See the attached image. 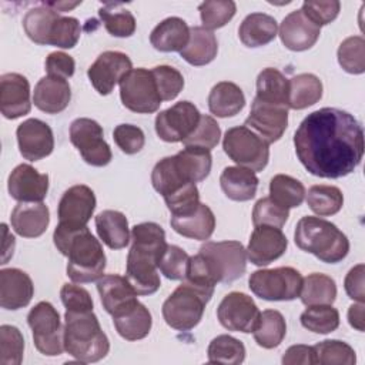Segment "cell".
<instances>
[{
    "label": "cell",
    "instance_id": "1",
    "mask_svg": "<svg viewBox=\"0 0 365 365\" xmlns=\"http://www.w3.org/2000/svg\"><path fill=\"white\" fill-rule=\"evenodd\" d=\"M295 153L312 175L341 178L364 157V130L348 111L324 107L308 114L294 134Z\"/></svg>",
    "mask_w": 365,
    "mask_h": 365
},
{
    "label": "cell",
    "instance_id": "2",
    "mask_svg": "<svg viewBox=\"0 0 365 365\" xmlns=\"http://www.w3.org/2000/svg\"><path fill=\"white\" fill-rule=\"evenodd\" d=\"M247 269V251L240 241H208L190 257L184 281L214 292L218 282H232Z\"/></svg>",
    "mask_w": 365,
    "mask_h": 365
},
{
    "label": "cell",
    "instance_id": "3",
    "mask_svg": "<svg viewBox=\"0 0 365 365\" xmlns=\"http://www.w3.org/2000/svg\"><path fill=\"white\" fill-rule=\"evenodd\" d=\"M53 241L57 250L67 257V275L73 282L86 284L103 277L106 254L100 241L87 227L67 228L56 227Z\"/></svg>",
    "mask_w": 365,
    "mask_h": 365
},
{
    "label": "cell",
    "instance_id": "4",
    "mask_svg": "<svg viewBox=\"0 0 365 365\" xmlns=\"http://www.w3.org/2000/svg\"><path fill=\"white\" fill-rule=\"evenodd\" d=\"M64 351L84 364L97 362L107 356L110 341L93 311H66Z\"/></svg>",
    "mask_w": 365,
    "mask_h": 365
},
{
    "label": "cell",
    "instance_id": "5",
    "mask_svg": "<svg viewBox=\"0 0 365 365\" xmlns=\"http://www.w3.org/2000/svg\"><path fill=\"white\" fill-rule=\"evenodd\" d=\"M294 241L299 250L327 264H336L349 252L346 235L335 224L319 217H302L297 222Z\"/></svg>",
    "mask_w": 365,
    "mask_h": 365
},
{
    "label": "cell",
    "instance_id": "6",
    "mask_svg": "<svg viewBox=\"0 0 365 365\" xmlns=\"http://www.w3.org/2000/svg\"><path fill=\"white\" fill-rule=\"evenodd\" d=\"M212 294L182 279L163 304L164 321L177 331L192 329L200 324Z\"/></svg>",
    "mask_w": 365,
    "mask_h": 365
},
{
    "label": "cell",
    "instance_id": "7",
    "mask_svg": "<svg viewBox=\"0 0 365 365\" xmlns=\"http://www.w3.org/2000/svg\"><path fill=\"white\" fill-rule=\"evenodd\" d=\"M165 247L150 241H131L125 264V278L137 295H151L160 288L161 281L157 265Z\"/></svg>",
    "mask_w": 365,
    "mask_h": 365
},
{
    "label": "cell",
    "instance_id": "8",
    "mask_svg": "<svg viewBox=\"0 0 365 365\" xmlns=\"http://www.w3.org/2000/svg\"><path fill=\"white\" fill-rule=\"evenodd\" d=\"M269 144L245 125L231 127L222 138L225 154L240 167L262 171L269 160Z\"/></svg>",
    "mask_w": 365,
    "mask_h": 365
},
{
    "label": "cell",
    "instance_id": "9",
    "mask_svg": "<svg viewBox=\"0 0 365 365\" xmlns=\"http://www.w3.org/2000/svg\"><path fill=\"white\" fill-rule=\"evenodd\" d=\"M302 275L292 267L258 269L250 275L248 287L265 301H292L299 297Z\"/></svg>",
    "mask_w": 365,
    "mask_h": 365
},
{
    "label": "cell",
    "instance_id": "10",
    "mask_svg": "<svg viewBox=\"0 0 365 365\" xmlns=\"http://www.w3.org/2000/svg\"><path fill=\"white\" fill-rule=\"evenodd\" d=\"M27 324L33 332V342L38 352L47 356L61 355L64 351V328L58 311L47 301L36 304L29 315Z\"/></svg>",
    "mask_w": 365,
    "mask_h": 365
},
{
    "label": "cell",
    "instance_id": "11",
    "mask_svg": "<svg viewBox=\"0 0 365 365\" xmlns=\"http://www.w3.org/2000/svg\"><path fill=\"white\" fill-rule=\"evenodd\" d=\"M118 84L121 103L130 111L150 114L160 108L163 100L151 70L131 68Z\"/></svg>",
    "mask_w": 365,
    "mask_h": 365
},
{
    "label": "cell",
    "instance_id": "12",
    "mask_svg": "<svg viewBox=\"0 0 365 365\" xmlns=\"http://www.w3.org/2000/svg\"><path fill=\"white\" fill-rule=\"evenodd\" d=\"M70 141L90 165L104 167L113 158L111 148L104 140L103 127L96 120L76 118L70 124Z\"/></svg>",
    "mask_w": 365,
    "mask_h": 365
},
{
    "label": "cell",
    "instance_id": "13",
    "mask_svg": "<svg viewBox=\"0 0 365 365\" xmlns=\"http://www.w3.org/2000/svg\"><path fill=\"white\" fill-rule=\"evenodd\" d=\"M201 113L191 101H178L155 117V133L167 143L184 141L195 130Z\"/></svg>",
    "mask_w": 365,
    "mask_h": 365
},
{
    "label": "cell",
    "instance_id": "14",
    "mask_svg": "<svg viewBox=\"0 0 365 365\" xmlns=\"http://www.w3.org/2000/svg\"><path fill=\"white\" fill-rule=\"evenodd\" d=\"M259 309L254 299L244 292H230L227 294L217 308V318L220 324L235 332L250 334L258 324Z\"/></svg>",
    "mask_w": 365,
    "mask_h": 365
},
{
    "label": "cell",
    "instance_id": "15",
    "mask_svg": "<svg viewBox=\"0 0 365 365\" xmlns=\"http://www.w3.org/2000/svg\"><path fill=\"white\" fill-rule=\"evenodd\" d=\"M245 127L258 134L268 144L278 141L288 127V108L254 98Z\"/></svg>",
    "mask_w": 365,
    "mask_h": 365
},
{
    "label": "cell",
    "instance_id": "16",
    "mask_svg": "<svg viewBox=\"0 0 365 365\" xmlns=\"http://www.w3.org/2000/svg\"><path fill=\"white\" fill-rule=\"evenodd\" d=\"M96 210L94 191L84 185L77 184L64 191L58 208V225L67 228H83L87 227L93 212Z\"/></svg>",
    "mask_w": 365,
    "mask_h": 365
},
{
    "label": "cell",
    "instance_id": "17",
    "mask_svg": "<svg viewBox=\"0 0 365 365\" xmlns=\"http://www.w3.org/2000/svg\"><path fill=\"white\" fill-rule=\"evenodd\" d=\"M131 68L133 63L125 53L108 50L101 53L88 67L87 76L96 91L107 96Z\"/></svg>",
    "mask_w": 365,
    "mask_h": 365
},
{
    "label": "cell",
    "instance_id": "18",
    "mask_svg": "<svg viewBox=\"0 0 365 365\" xmlns=\"http://www.w3.org/2000/svg\"><path fill=\"white\" fill-rule=\"evenodd\" d=\"M288 240L281 228L271 225H257L250 237L247 258L258 267H265L282 257L287 251Z\"/></svg>",
    "mask_w": 365,
    "mask_h": 365
},
{
    "label": "cell",
    "instance_id": "19",
    "mask_svg": "<svg viewBox=\"0 0 365 365\" xmlns=\"http://www.w3.org/2000/svg\"><path fill=\"white\" fill-rule=\"evenodd\" d=\"M20 154L29 161H38L53 153L54 137L50 125L38 118H29L16 130Z\"/></svg>",
    "mask_w": 365,
    "mask_h": 365
},
{
    "label": "cell",
    "instance_id": "20",
    "mask_svg": "<svg viewBox=\"0 0 365 365\" xmlns=\"http://www.w3.org/2000/svg\"><path fill=\"white\" fill-rule=\"evenodd\" d=\"M7 190L19 202H41L48 191V175L30 164H20L10 173Z\"/></svg>",
    "mask_w": 365,
    "mask_h": 365
},
{
    "label": "cell",
    "instance_id": "21",
    "mask_svg": "<svg viewBox=\"0 0 365 365\" xmlns=\"http://www.w3.org/2000/svg\"><path fill=\"white\" fill-rule=\"evenodd\" d=\"M31 110L30 83L19 73H6L0 77V111L3 117L14 120Z\"/></svg>",
    "mask_w": 365,
    "mask_h": 365
},
{
    "label": "cell",
    "instance_id": "22",
    "mask_svg": "<svg viewBox=\"0 0 365 365\" xmlns=\"http://www.w3.org/2000/svg\"><path fill=\"white\" fill-rule=\"evenodd\" d=\"M278 34L288 50L304 51L318 41L321 27L309 20L302 10H294L284 17Z\"/></svg>",
    "mask_w": 365,
    "mask_h": 365
},
{
    "label": "cell",
    "instance_id": "23",
    "mask_svg": "<svg viewBox=\"0 0 365 365\" xmlns=\"http://www.w3.org/2000/svg\"><path fill=\"white\" fill-rule=\"evenodd\" d=\"M97 291L106 312L115 317L138 302L137 292L125 277L118 274L103 275L97 281Z\"/></svg>",
    "mask_w": 365,
    "mask_h": 365
},
{
    "label": "cell",
    "instance_id": "24",
    "mask_svg": "<svg viewBox=\"0 0 365 365\" xmlns=\"http://www.w3.org/2000/svg\"><path fill=\"white\" fill-rule=\"evenodd\" d=\"M34 285L27 272L19 268H3L0 271V305L16 311L30 304Z\"/></svg>",
    "mask_w": 365,
    "mask_h": 365
},
{
    "label": "cell",
    "instance_id": "25",
    "mask_svg": "<svg viewBox=\"0 0 365 365\" xmlns=\"http://www.w3.org/2000/svg\"><path fill=\"white\" fill-rule=\"evenodd\" d=\"M13 230L24 238H37L43 235L50 222V211L41 202H19L10 215Z\"/></svg>",
    "mask_w": 365,
    "mask_h": 365
},
{
    "label": "cell",
    "instance_id": "26",
    "mask_svg": "<svg viewBox=\"0 0 365 365\" xmlns=\"http://www.w3.org/2000/svg\"><path fill=\"white\" fill-rule=\"evenodd\" d=\"M71 88L66 78L46 76L38 80L33 93L34 106L47 114H57L67 108Z\"/></svg>",
    "mask_w": 365,
    "mask_h": 365
},
{
    "label": "cell",
    "instance_id": "27",
    "mask_svg": "<svg viewBox=\"0 0 365 365\" xmlns=\"http://www.w3.org/2000/svg\"><path fill=\"white\" fill-rule=\"evenodd\" d=\"M170 224L173 230L182 237L205 241L214 232L215 217L208 205L200 202V205L190 214L171 215Z\"/></svg>",
    "mask_w": 365,
    "mask_h": 365
},
{
    "label": "cell",
    "instance_id": "28",
    "mask_svg": "<svg viewBox=\"0 0 365 365\" xmlns=\"http://www.w3.org/2000/svg\"><path fill=\"white\" fill-rule=\"evenodd\" d=\"M190 38V27L180 17H167L150 34L151 46L163 53L181 51Z\"/></svg>",
    "mask_w": 365,
    "mask_h": 365
},
{
    "label": "cell",
    "instance_id": "29",
    "mask_svg": "<svg viewBox=\"0 0 365 365\" xmlns=\"http://www.w3.org/2000/svg\"><path fill=\"white\" fill-rule=\"evenodd\" d=\"M220 185L230 200L250 201L257 194L258 177L252 170L240 165L225 167L220 175Z\"/></svg>",
    "mask_w": 365,
    "mask_h": 365
},
{
    "label": "cell",
    "instance_id": "30",
    "mask_svg": "<svg viewBox=\"0 0 365 365\" xmlns=\"http://www.w3.org/2000/svg\"><path fill=\"white\" fill-rule=\"evenodd\" d=\"M218 53L217 37L211 30L202 26L190 27V38L180 56L191 66H205L211 63Z\"/></svg>",
    "mask_w": 365,
    "mask_h": 365
},
{
    "label": "cell",
    "instance_id": "31",
    "mask_svg": "<svg viewBox=\"0 0 365 365\" xmlns=\"http://www.w3.org/2000/svg\"><path fill=\"white\" fill-rule=\"evenodd\" d=\"M96 230L100 240L111 250H121L130 242L127 217L115 210H104L96 215Z\"/></svg>",
    "mask_w": 365,
    "mask_h": 365
},
{
    "label": "cell",
    "instance_id": "32",
    "mask_svg": "<svg viewBox=\"0 0 365 365\" xmlns=\"http://www.w3.org/2000/svg\"><path fill=\"white\" fill-rule=\"evenodd\" d=\"M277 20L265 13L248 14L238 29V37L247 47H261L272 41L277 36Z\"/></svg>",
    "mask_w": 365,
    "mask_h": 365
},
{
    "label": "cell",
    "instance_id": "33",
    "mask_svg": "<svg viewBox=\"0 0 365 365\" xmlns=\"http://www.w3.org/2000/svg\"><path fill=\"white\" fill-rule=\"evenodd\" d=\"M60 19L58 11L48 7L46 3L30 9L23 17V29L27 37L36 44L50 46L53 31L57 20Z\"/></svg>",
    "mask_w": 365,
    "mask_h": 365
},
{
    "label": "cell",
    "instance_id": "34",
    "mask_svg": "<svg viewBox=\"0 0 365 365\" xmlns=\"http://www.w3.org/2000/svg\"><path fill=\"white\" fill-rule=\"evenodd\" d=\"M245 106L242 90L231 81L217 83L208 94V108L211 114L225 118L237 115Z\"/></svg>",
    "mask_w": 365,
    "mask_h": 365
},
{
    "label": "cell",
    "instance_id": "35",
    "mask_svg": "<svg viewBox=\"0 0 365 365\" xmlns=\"http://www.w3.org/2000/svg\"><path fill=\"white\" fill-rule=\"evenodd\" d=\"M113 322L121 338L127 341H138L150 334L153 318L148 308L138 301L131 308L113 317Z\"/></svg>",
    "mask_w": 365,
    "mask_h": 365
},
{
    "label": "cell",
    "instance_id": "36",
    "mask_svg": "<svg viewBox=\"0 0 365 365\" xmlns=\"http://www.w3.org/2000/svg\"><path fill=\"white\" fill-rule=\"evenodd\" d=\"M192 181L181 170L175 155L164 157L160 160L151 171V184L154 190L164 198L191 184Z\"/></svg>",
    "mask_w": 365,
    "mask_h": 365
},
{
    "label": "cell",
    "instance_id": "37",
    "mask_svg": "<svg viewBox=\"0 0 365 365\" xmlns=\"http://www.w3.org/2000/svg\"><path fill=\"white\" fill-rule=\"evenodd\" d=\"M322 97V83L311 73H301L289 80L288 108L304 110L314 106Z\"/></svg>",
    "mask_w": 365,
    "mask_h": 365
},
{
    "label": "cell",
    "instance_id": "38",
    "mask_svg": "<svg viewBox=\"0 0 365 365\" xmlns=\"http://www.w3.org/2000/svg\"><path fill=\"white\" fill-rule=\"evenodd\" d=\"M289 80L277 68L267 67L257 77V98L288 108Z\"/></svg>",
    "mask_w": 365,
    "mask_h": 365
},
{
    "label": "cell",
    "instance_id": "39",
    "mask_svg": "<svg viewBox=\"0 0 365 365\" xmlns=\"http://www.w3.org/2000/svg\"><path fill=\"white\" fill-rule=\"evenodd\" d=\"M299 298L304 305H332L336 298V284L325 274L312 272L302 278Z\"/></svg>",
    "mask_w": 365,
    "mask_h": 365
},
{
    "label": "cell",
    "instance_id": "40",
    "mask_svg": "<svg viewBox=\"0 0 365 365\" xmlns=\"http://www.w3.org/2000/svg\"><path fill=\"white\" fill-rule=\"evenodd\" d=\"M252 334L255 342L259 346L265 349L277 348L287 334V324L284 315L275 309L262 311Z\"/></svg>",
    "mask_w": 365,
    "mask_h": 365
},
{
    "label": "cell",
    "instance_id": "41",
    "mask_svg": "<svg viewBox=\"0 0 365 365\" xmlns=\"http://www.w3.org/2000/svg\"><path fill=\"white\" fill-rule=\"evenodd\" d=\"M304 184L287 174H277L269 181V197L278 205L289 210L299 207L305 198Z\"/></svg>",
    "mask_w": 365,
    "mask_h": 365
},
{
    "label": "cell",
    "instance_id": "42",
    "mask_svg": "<svg viewBox=\"0 0 365 365\" xmlns=\"http://www.w3.org/2000/svg\"><path fill=\"white\" fill-rule=\"evenodd\" d=\"M106 30L114 37H130L135 31V19L121 3H106L98 9Z\"/></svg>",
    "mask_w": 365,
    "mask_h": 365
},
{
    "label": "cell",
    "instance_id": "43",
    "mask_svg": "<svg viewBox=\"0 0 365 365\" xmlns=\"http://www.w3.org/2000/svg\"><path fill=\"white\" fill-rule=\"evenodd\" d=\"M175 158L182 171L192 182L205 180L211 171L212 157L210 150L194 145H185V148L175 154Z\"/></svg>",
    "mask_w": 365,
    "mask_h": 365
},
{
    "label": "cell",
    "instance_id": "44",
    "mask_svg": "<svg viewBox=\"0 0 365 365\" xmlns=\"http://www.w3.org/2000/svg\"><path fill=\"white\" fill-rule=\"evenodd\" d=\"M307 202L312 212L319 217L336 214L344 205L342 191L335 185H312L307 194Z\"/></svg>",
    "mask_w": 365,
    "mask_h": 365
},
{
    "label": "cell",
    "instance_id": "45",
    "mask_svg": "<svg viewBox=\"0 0 365 365\" xmlns=\"http://www.w3.org/2000/svg\"><path fill=\"white\" fill-rule=\"evenodd\" d=\"M208 361L212 364H228L238 365L245 359V346L244 344L227 334L215 336L207 349Z\"/></svg>",
    "mask_w": 365,
    "mask_h": 365
},
{
    "label": "cell",
    "instance_id": "46",
    "mask_svg": "<svg viewBox=\"0 0 365 365\" xmlns=\"http://www.w3.org/2000/svg\"><path fill=\"white\" fill-rule=\"evenodd\" d=\"M301 325L315 334H329L339 327V312L332 305H308L301 314Z\"/></svg>",
    "mask_w": 365,
    "mask_h": 365
},
{
    "label": "cell",
    "instance_id": "47",
    "mask_svg": "<svg viewBox=\"0 0 365 365\" xmlns=\"http://www.w3.org/2000/svg\"><path fill=\"white\" fill-rule=\"evenodd\" d=\"M317 364L322 365H354L355 351L351 345L339 339H325L314 345Z\"/></svg>",
    "mask_w": 365,
    "mask_h": 365
},
{
    "label": "cell",
    "instance_id": "48",
    "mask_svg": "<svg viewBox=\"0 0 365 365\" xmlns=\"http://www.w3.org/2000/svg\"><path fill=\"white\" fill-rule=\"evenodd\" d=\"M339 66L349 74L365 71V40L362 36L346 37L336 51Z\"/></svg>",
    "mask_w": 365,
    "mask_h": 365
},
{
    "label": "cell",
    "instance_id": "49",
    "mask_svg": "<svg viewBox=\"0 0 365 365\" xmlns=\"http://www.w3.org/2000/svg\"><path fill=\"white\" fill-rule=\"evenodd\" d=\"M202 27L215 30L224 27L235 14L237 6L232 0H207L198 6Z\"/></svg>",
    "mask_w": 365,
    "mask_h": 365
},
{
    "label": "cell",
    "instance_id": "50",
    "mask_svg": "<svg viewBox=\"0 0 365 365\" xmlns=\"http://www.w3.org/2000/svg\"><path fill=\"white\" fill-rule=\"evenodd\" d=\"M24 339L19 328L13 325L0 327V364L20 365L23 361Z\"/></svg>",
    "mask_w": 365,
    "mask_h": 365
},
{
    "label": "cell",
    "instance_id": "51",
    "mask_svg": "<svg viewBox=\"0 0 365 365\" xmlns=\"http://www.w3.org/2000/svg\"><path fill=\"white\" fill-rule=\"evenodd\" d=\"M190 255L180 247L167 244L158 259V269L168 279H184L187 275Z\"/></svg>",
    "mask_w": 365,
    "mask_h": 365
},
{
    "label": "cell",
    "instance_id": "52",
    "mask_svg": "<svg viewBox=\"0 0 365 365\" xmlns=\"http://www.w3.org/2000/svg\"><path fill=\"white\" fill-rule=\"evenodd\" d=\"M163 101L174 100L184 87L182 74L171 66H155L151 70Z\"/></svg>",
    "mask_w": 365,
    "mask_h": 365
},
{
    "label": "cell",
    "instance_id": "53",
    "mask_svg": "<svg viewBox=\"0 0 365 365\" xmlns=\"http://www.w3.org/2000/svg\"><path fill=\"white\" fill-rule=\"evenodd\" d=\"M289 217V211L275 201L271 197L259 198L252 210V222L254 225H271L277 228H282Z\"/></svg>",
    "mask_w": 365,
    "mask_h": 365
},
{
    "label": "cell",
    "instance_id": "54",
    "mask_svg": "<svg viewBox=\"0 0 365 365\" xmlns=\"http://www.w3.org/2000/svg\"><path fill=\"white\" fill-rule=\"evenodd\" d=\"M220 137H221V128H220L218 123L211 115L201 114L198 125L191 133V135H188L182 141V144L201 147V148L211 151L214 147H217Z\"/></svg>",
    "mask_w": 365,
    "mask_h": 365
},
{
    "label": "cell",
    "instance_id": "55",
    "mask_svg": "<svg viewBox=\"0 0 365 365\" xmlns=\"http://www.w3.org/2000/svg\"><path fill=\"white\" fill-rule=\"evenodd\" d=\"M171 215H185L200 205V192L195 182H191L164 198Z\"/></svg>",
    "mask_w": 365,
    "mask_h": 365
},
{
    "label": "cell",
    "instance_id": "56",
    "mask_svg": "<svg viewBox=\"0 0 365 365\" xmlns=\"http://www.w3.org/2000/svg\"><path fill=\"white\" fill-rule=\"evenodd\" d=\"M113 138L118 148L125 154H137L145 144L143 130L133 124H118L113 131Z\"/></svg>",
    "mask_w": 365,
    "mask_h": 365
},
{
    "label": "cell",
    "instance_id": "57",
    "mask_svg": "<svg viewBox=\"0 0 365 365\" xmlns=\"http://www.w3.org/2000/svg\"><path fill=\"white\" fill-rule=\"evenodd\" d=\"M339 9H341V3L338 0H329V1L308 0V1H304L301 7L304 14L319 27L334 21L339 14Z\"/></svg>",
    "mask_w": 365,
    "mask_h": 365
},
{
    "label": "cell",
    "instance_id": "58",
    "mask_svg": "<svg viewBox=\"0 0 365 365\" xmlns=\"http://www.w3.org/2000/svg\"><path fill=\"white\" fill-rule=\"evenodd\" d=\"M80 34H81V27L76 17L60 16L56 24V30L53 33L50 46H56L60 48H73L78 43Z\"/></svg>",
    "mask_w": 365,
    "mask_h": 365
},
{
    "label": "cell",
    "instance_id": "59",
    "mask_svg": "<svg viewBox=\"0 0 365 365\" xmlns=\"http://www.w3.org/2000/svg\"><path fill=\"white\" fill-rule=\"evenodd\" d=\"M66 311H93V299L88 291L80 285L64 284L60 289Z\"/></svg>",
    "mask_w": 365,
    "mask_h": 365
},
{
    "label": "cell",
    "instance_id": "60",
    "mask_svg": "<svg viewBox=\"0 0 365 365\" xmlns=\"http://www.w3.org/2000/svg\"><path fill=\"white\" fill-rule=\"evenodd\" d=\"M44 67H46L47 76L67 80L74 74L76 61L71 56L66 54L64 51H53L47 56L44 61Z\"/></svg>",
    "mask_w": 365,
    "mask_h": 365
},
{
    "label": "cell",
    "instance_id": "61",
    "mask_svg": "<svg viewBox=\"0 0 365 365\" xmlns=\"http://www.w3.org/2000/svg\"><path fill=\"white\" fill-rule=\"evenodd\" d=\"M364 274L365 267L364 264H358L354 268H351L344 279V288L346 295L351 299H355L358 302L365 301V291H364Z\"/></svg>",
    "mask_w": 365,
    "mask_h": 365
},
{
    "label": "cell",
    "instance_id": "62",
    "mask_svg": "<svg viewBox=\"0 0 365 365\" xmlns=\"http://www.w3.org/2000/svg\"><path fill=\"white\" fill-rule=\"evenodd\" d=\"M282 364L284 365H295V364L311 365V364H317L315 349H314V346L302 345V344L292 345L285 351V354L282 356Z\"/></svg>",
    "mask_w": 365,
    "mask_h": 365
},
{
    "label": "cell",
    "instance_id": "63",
    "mask_svg": "<svg viewBox=\"0 0 365 365\" xmlns=\"http://www.w3.org/2000/svg\"><path fill=\"white\" fill-rule=\"evenodd\" d=\"M348 322L356 331L365 329V319H364V302L352 304L348 309Z\"/></svg>",
    "mask_w": 365,
    "mask_h": 365
}]
</instances>
